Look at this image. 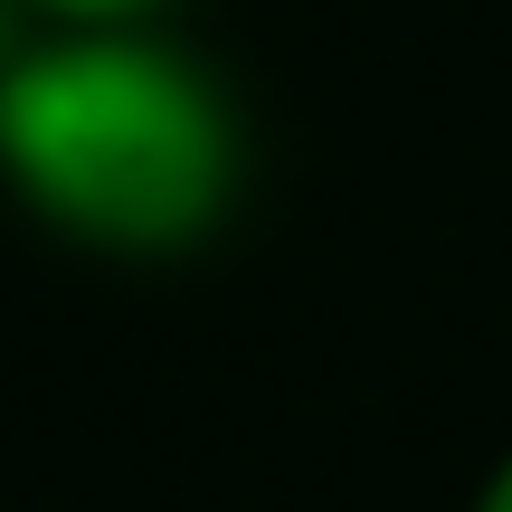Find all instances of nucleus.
<instances>
[{"instance_id":"f257e3e1","label":"nucleus","mask_w":512,"mask_h":512,"mask_svg":"<svg viewBox=\"0 0 512 512\" xmlns=\"http://www.w3.org/2000/svg\"><path fill=\"white\" fill-rule=\"evenodd\" d=\"M238 181V105L171 29H29L0 67V190L67 247L190 256Z\"/></svg>"},{"instance_id":"f03ea898","label":"nucleus","mask_w":512,"mask_h":512,"mask_svg":"<svg viewBox=\"0 0 512 512\" xmlns=\"http://www.w3.org/2000/svg\"><path fill=\"white\" fill-rule=\"evenodd\" d=\"M38 29H162L181 0H19Z\"/></svg>"},{"instance_id":"7ed1b4c3","label":"nucleus","mask_w":512,"mask_h":512,"mask_svg":"<svg viewBox=\"0 0 512 512\" xmlns=\"http://www.w3.org/2000/svg\"><path fill=\"white\" fill-rule=\"evenodd\" d=\"M475 512H512V446L494 465H484V484H475Z\"/></svg>"},{"instance_id":"20e7f679","label":"nucleus","mask_w":512,"mask_h":512,"mask_svg":"<svg viewBox=\"0 0 512 512\" xmlns=\"http://www.w3.org/2000/svg\"><path fill=\"white\" fill-rule=\"evenodd\" d=\"M29 29H38V19H29V10H19V0H0V67H10V57H19V48H29Z\"/></svg>"}]
</instances>
